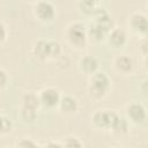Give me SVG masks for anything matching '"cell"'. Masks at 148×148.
I'll list each match as a JSON object with an SVG mask.
<instances>
[{
    "label": "cell",
    "mask_w": 148,
    "mask_h": 148,
    "mask_svg": "<svg viewBox=\"0 0 148 148\" xmlns=\"http://www.w3.org/2000/svg\"><path fill=\"white\" fill-rule=\"evenodd\" d=\"M112 80L110 76L102 71L96 72L90 75L87 84V95L92 101H102L104 99L111 91Z\"/></svg>",
    "instance_id": "1"
},
{
    "label": "cell",
    "mask_w": 148,
    "mask_h": 148,
    "mask_svg": "<svg viewBox=\"0 0 148 148\" xmlns=\"http://www.w3.org/2000/svg\"><path fill=\"white\" fill-rule=\"evenodd\" d=\"M64 36L67 45L76 51L83 50L89 42L87 34V25L81 21L69 22L65 28Z\"/></svg>",
    "instance_id": "2"
},
{
    "label": "cell",
    "mask_w": 148,
    "mask_h": 148,
    "mask_svg": "<svg viewBox=\"0 0 148 148\" xmlns=\"http://www.w3.org/2000/svg\"><path fill=\"white\" fill-rule=\"evenodd\" d=\"M32 16L42 24L50 25L57 18V7L52 1L39 0L32 3Z\"/></svg>",
    "instance_id": "3"
},
{
    "label": "cell",
    "mask_w": 148,
    "mask_h": 148,
    "mask_svg": "<svg viewBox=\"0 0 148 148\" xmlns=\"http://www.w3.org/2000/svg\"><path fill=\"white\" fill-rule=\"evenodd\" d=\"M117 116H118V112L114 110L106 109V108L97 109L90 114V124L95 130L110 131Z\"/></svg>",
    "instance_id": "4"
},
{
    "label": "cell",
    "mask_w": 148,
    "mask_h": 148,
    "mask_svg": "<svg viewBox=\"0 0 148 148\" xmlns=\"http://www.w3.org/2000/svg\"><path fill=\"white\" fill-rule=\"evenodd\" d=\"M112 68L118 75L131 76L135 73V71L138 68V62L133 56L120 53L113 58Z\"/></svg>",
    "instance_id": "5"
},
{
    "label": "cell",
    "mask_w": 148,
    "mask_h": 148,
    "mask_svg": "<svg viewBox=\"0 0 148 148\" xmlns=\"http://www.w3.org/2000/svg\"><path fill=\"white\" fill-rule=\"evenodd\" d=\"M127 27L140 39L147 37L148 32V16L141 10H134L127 18Z\"/></svg>",
    "instance_id": "6"
},
{
    "label": "cell",
    "mask_w": 148,
    "mask_h": 148,
    "mask_svg": "<svg viewBox=\"0 0 148 148\" xmlns=\"http://www.w3.org/2000/svg\"><path fill=\"white\" fill-rule=\"evenodd\" d=\"M125 118L134 126H141L147 120V108L142 102H130L125 105Z\"/></svg>",
    "instance_id": "7"
},
{
    "label": "cell",
    "mask_w": 148,
    "mask_h": 148,
    "mask_svg": "<svg viewBox=\"0 0 148 148\" xmlns=\"http://www.w3.org/2000/svg\"><path fill=\"white\" fill-rule=\"evenodd\" d=\"M61 91L52 86H47L42 88L38 91V97H39V102H40V108L45 109L47 111H52V110H57L60 97H61Z\"/></svg>",
    "instance_id": "8"
},
{
    "label": "cell",
    "mask_w": 148,
    "mask_h": 148,
    "mask_svg": "<svg viewBox=\"0 0 148 148\" xmlns=\"http://www.w3.org/2000/svg\"><path fill=\"white\" fill-rule=\"evenodd\" d=\"M105 44L113 51H121L128 43V32L125 28L114 25L105 37Z\"/></svg>",
    "instance_id": "9"
},
{
    "label": "cell",
    "mask_w": 148,
    "mask_h": 148,
    "mask_svg": "<svg viewBox=\"0 0 148 148\" xmlns=\"http://www.w3.org/2000/svg\"><path fill=\"white\" fill-rule=\"evenodd\" d=\"M80 110L79 99L71 94H62L57 108V111L64 117H73Z\"/></svg>",
    "instance_id": "10"
},
{
    "label": "cell",
    "mask_w": 148,
    "mask_h": 148,
    "mask_svg": "<svg viewBox=\"0 0 148 148\" xmlns=\"http://www.w3.org/2000/svg\"><path fill=\"white\" fill-rule=\"evenodd\" d=\"M76 8L77 10L89 20L96 16L99 12L105 9V7L99 2L95 0H81L76 2Z\"/></svg>",
    "instance_id": "11"
},
{
    "label": "cell",
    "mask_w": 148,
    "mask_h": 148,
    "mask_svg": "<svg viewBox=\"0 0 148 148\" xmlns=\"http://www.w3.org/2000/svg\"><path fill=\"white\" fill-rule=\"evenodd\" d=\"M77 68L81 73L90 76L99 71V61L95 56L84 54L79 59Z\"/></svg>",
    "instance_id": "12"
},
{
    "label": "cell",
    "mask_w": 148,
    "mask_h": 148,
    "mask_svg": "<svg viewBox=\"0 0 148 148\" xmlns=\"http://www.w3.org/2000/svg\"><path fill=\"white\" fill-rule=\"evenodd\" d=\"M31 53L40 61L50 60V39L38 38L31 44Z\"/></svg>",
    "instance_id": "13"
},
{
    "label": "cell",
    "mask_w": 148,
    "mask_h": 148,
    "mask_svg": "<svg viewBox=\"0 0 148 148\" xmlns=\"http://www.w3.org/2000/svg\"><path fill=\"white\" fill-rule=\"evenodd\" d=\"M108 30L104 29L102 25H99L98 23L94 22V21H89L88 25H87V34H88V38L89 40H92L95 43H102L105 40V37L108 35Z\"/></svg>",
    "instance_id": "14"
},
{
    "label": "cell",
    "mask_w": 148,
    "mask_h": 148,
    "mask_svg": "<svg viewBox=\"0 0 148 148\" xmlns=\"http://www.w3.org/2000/svg\"><path fill=\"white\" fill-rule=\"evenodd\" d=\"M20 106L38 112L42 109L39 97H38V92H36V91H25V92H23V95L21 96Z\"/></svg>",
    "instance_id": "15"
},
{
    "label": "cell",
    "mask_w": 148,
    "mask_h": 148,
    "mask_svg": "<svg viewBox=\"0 0 148 148\" xmlns=\"http://www.w3.org/2000/svg\"><path fill=\"white\" fill-rule=\"evenodd\" d=\"M128 131H130V123L127 121V119L124 116H120L118 113V116H117L116 120L113 121L109 132H111L116 136L121 138V136H125L128 133Z\"/></svg>",
    "instance_id": "16"
},
{
    "label": "cell",
    "mask_w": 148,
    "mask_h": 148,
    "mask_svg": "<svg viewBox=\"0 0 148 148\" xmlns=\"http://www.w3.org/2000/svg\"><path fill=\"white\" fill-rule=\"evenodd\" d=\"M13 130H14L13 120L6 113L0 112V138L12 134Z\"/></svg>",
    "instance_id": "17"
},
{
    "label": "cell",
    "mask_w": 148,
    "mask_h": 148,
    "mask_svg": "<svg viewBox=\"0 0 148 148\" xmlns=\"http://www.w3.org/2000/svg\"><path fill=\"white\" fill-rule=\"evenodd\" d=\"M37 117H38V112L37 111H34V110H30V109H25V108H22V106L18 108V118L23 124L31 125L37 120Z\"/></svg>",
    "instance_id": "18"
},
{
    "label": "cell",
    "mask_w": 148,
    "mask_h": 148,
    "mask_svg": "<svg viewBox=\"0 0 148 148\" xmlns=\"http://www.w3.org/2000/svg\"><path fill=\"white\" fill-rule=\"evenodd\" d=\"M62 148H84L83 141L75 136V135H66L61 141H60Z\"/></svg>",
    "instance_id": "19"
},
{
    "label": "cell",
    "mask_w": 148,
    "mask_h": 148,
    "mask_svg": "<svg viewBox=\"0 0 148 148\" xmlns=\"http://www.w3.org/2000/svg\"><path fill=\"white\" fill-rule=\"evenodd\" d=\"M15 148H40V145L31 138L23 136L15 142Z\"/></svg>",
    "instance_id": "20"
},
{
    "label": "cell",
    "mask_w": 148,
    "mask_h": 148,
    "mask_svg": "<svg viewBox=\"0 0 148 148\" xmlns=\"http://www.w3.org/2000/svg\"><path fill=\"white\" fill-rule=\"evenodd\" d=\"M62 53L61 44L56 39H50V60H56Z\"/></svg>",
    "instance_id": "21"
},
{
    "label": "cell",
    "mask_w": 148,
    "mask_h": 148,
    "mask_svg": "<svg viewBox=\"0 0 148 148\" xmlns=\"http://www.w3.org/2000/svg\"><path fill=\"white\" fill-rule=\"evenodd\" d=\"M8 86H9V75L5 68L0 67V91L5 90Z\"/></svg>",
    "instance_id": "22"
},
{
    "label": "cell",
    "mask_w": 148,
    "mask_h": 148,
    "mask_svg": "<svg viewBox=\"0 0 148 148\" xmlns=\"http://www.w3.org/2000/svg\"><path fill=\"white\" fill-rule=\"evenodd\" d=\"M8 39V29H7V25L0 21V46L3 45Z\"/></svg>",
    "instance_id": "23"
},
{
    "label": "cell",
    "mask_w": 148,
    "mask_h": 148,
    "mask_svg": "<svg viewBox=\"0 0 148 148\" xmlns=\"http://www.w3.org/2000/svg\"><path fill=\"white\" fill-rule=\"evenodd\" d=\"M139 52L142 56L143 60L146 61V58H147V37L146 38H141L139 40Z\"/></svg>",
    "instance_id": "24"
},
{
    "label": "cell",
    "mask_w": 148,
    "mask_h": 148,
    "mask_svg": "<svg viewBox=\"0 0 148 148\" xmlns=\"http://www.w3.org/2000/svg\"><path fill=\"white\" fill-rule=\"evenodd\" d=\"M40 148H62L60 141H56V140H50L47 142H45L43 146H40Z\"/></svg>",
    "instance_id": "25"
},
{
    "label": "cell",
    "mask_w": 148,
    "mask_h": 148,
    "mask_svg": "<svg viewBox=\"0 0 148 148\" xmlns=\"http://www.w3.org/2000/svg\"><path fill=\"white\" fill-rule=\"evenodd\" d=\"M2 148H15V147H8V146H5V147H2Z\"/></svg>",
    "instance_id": "26"
},
{
    "label": "cell",
    "mask_w": 148,
    "mask_h": 148,
    "mask_svg": "<svg viewBox=\"0 0 148 148\" xmlns=\"http://www.w3.org/2000/svg\"><path fill=\"white\" fill-rule=\"evenodd\" d=\"M111 148H124V147H118V146H117V147H111Z\"/></svg>",
    "instance_id": "27"
}]
</instances>
